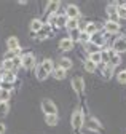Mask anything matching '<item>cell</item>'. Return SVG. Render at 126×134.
<instances>
[{
  "label": "cell",
  "instance_id": "1",
  "mask_svg": "<svg viewBox=\"0 0 126 134\" xmlns=\"http://www.w3.org/2000/svg\"><path fill=\"white\" fill-rule=\"evenodd\" d=\"M83 123H85V116H83L82 110H75L72 113V128L75 131H80L82 126H83Z\"/></svg>",
  "mask_w": 126,
  "mask_h": 134
},
{
  "label": "cell",
  "instance_id": "2",
  "mask_svg": "<svg viewBox=\"0 0 126 134\" xmlns=\"http://www.w3.org/2000/svg\"><path fill=\"white\" fill-rule=\"evenodd\" d=\"M42 110L45 112V115H56L58 113L56 104L53 102L51 99H43L42 100Z\"/></svg>",
  "mask_w": 126,
  "mask_h": 134
},
{
  "label": "cell",
  "instance_id": "3",
  "mask_svg": "<svg viewBox=\"0 0 126 134\" xmlns=\"http://www.w3.org/2000/svg\"><path fill=\"white\" fill-rule=\"evenodd\" d=\"M72 86H73V90L77 91V93H83L85 91V81H83V78L80 77V75H75L73 77V80H72Z\"/></svg>",
  "mask_w": 126,
  "mask_h": 134
},
{
  "label": "cell",
  "instance_id": "4",
  "mask_svg": "<svg viewBox=\"0 0 126 134\" xmlns=\"http://www.w3.org/2000/svg\"><path fill=\"white\" fill-rule=\"evenodd\" d=\"M51 35V26L50 24H43L42 29L37 32V38L38 40H45L46 37H50Z\"/></svg>",
  "mask_w": 126,
  "mask_h": 134
},
{
  "label": "cell",
  "instance_id": "5",
  "mask_svg": "<svg viewBox=\"0 0 126 134\" xmlns=\"http://www.w3.org/2000/svg\"><path fill=\"white\" fill-rule=\"evenodd\" d=\"M66 14L69 19H78V16H80V10H78L77 5H69L66 8Z\"/></svg>",
  "mask_w": 126,
  "mask_h": 134
},
{
  "label": "cell",
  "instance_id": "6",
  "mask_svg": "<svg viewBox=\"0 0 126 134\" xmlns=\"http://www.w3.org/2000/svg\"><path fill=\"white\" fill-rule=\"evenodd\" d=\"M86 126L89 128V129H93V131H96V132H99V131H102V125L94 118V116H89V118L86 120Z\"/></svg>",
  "mask_w": 126,
  "mask_h": 134
},
{
  "label": "cell",
  "instance_id": "7",
  "mask_svg": "<svg viewBox=\"0 0 126 134\" xmlns=\"http://www.w3.org/2000/svg\"><path fill=\"white\" fill-rule=\"evenodd\" d=\"M21 64L26 67V69H32L34 64H35V58H34L32 54H24V56L21 58Z\"/></svg>",
  "mask_w": 126,
  "mask_h": 134
},
{
  "label": "cell",
  "instance_id": "8",
  "mask_svg": "<svg viewBox=\"0 0 126 134\" xmlns=\"http://www.w3.org/2000/svg\"><path fill=\"white\" fill-rule=\"evenodd\" d=\"M105 11H107V14H108V18H110L108 21H113V23H117V19H118V14H117V5H113V3L107 5Z\"/></svg>",
  "mask_w": 126,
  "mask_h": 134
},
{
  "label": "cell",
  "instance_id": "9",
  "mask_svg": "<svg viewBox=\"0 0 126 134\" xmlns=\"http://www.w3.org/2000/svg\"><path fill=\"white\" fill-rule=\"evenodd\" d=\"M59 48L62 49V51H70V49L73 48V42L67 37V38H61L59 40Z\"/></svg>",
  "mask_w": 126,
  "mask_h": 134
},
{
  "label": "cell",
  "instance_id": "10",
  "mask_svg": "<svg viewBox=\"0 0 126 134\" xmlns=\"http://www.w3.org/2000/svg\"><path fill=\"white\" fill-rule=\"evenodd\" d=\"M93 45H96V46H104L105 45V40H104V35H101L99 32H96V34H93L91 35V40H89Z\"/></svg>",
  "mask_w": 126,
  "mask_h": 134
},
{
  "label": "cell",
  "instance_id": "11",
  "mask_svg": "<svg viewBox=\"0 0 126 134\" xmlns=\"http://www.w3.org/2000/svg\"><path fill=\"white\" fill-rule=\"evenodd\" d=\"M108 56H110V65H112V67H117L118 64H120V54L117 53V51H113V49H108Z\"/></svg>",
  "mask_w": 126,
  "mask_h": 134
},
{
  "label": "cell",
  "instance_id": "12",
  "mask_svg": "<svg viewBox=\"0 0 126 134\" xmlns=\"http://www.w3.org/2000/svg\"><path fill=\"white\" fill-rule=\"evenodd\" d=\"M7 45H8V49H10V51H18V49H19V42H18L16 37H10V38L7 40Z\"/></svg>",
  "mask_w": 126,
  "mask_h": 134
},
{
  "label": "cell",
  "instance_id": "13",
  "mask_svg": "<svg viewBox=\"0 0 126 134\" xmlns=\"http://www.w3.org/2000/svg\"><path fill=\"white\" fill-rule=\"evenodd\" d=\"M105 30L110 32V34H115L120 30V24L118 23H113V21H107L105 23Z\"/></svg>",
  "mask_w": 126,
  "mask_h": 134
},
{
  "label": "cell",
  "instance_id": "14",
  "mask_svg": "<svg viewBox=\"0 0 126 134\" xmlns=\"http://www.w3.org/2000/svg\"><path fill=\"white\" fill-rule=\"evenodd\" d=\"M112 49H113V51H117V53H120V51H126V40H124V38H121V40L115 42Z\"/></svg>",
  "mask_w": 126,
  "mask_h": 134
},
{
  "label": "cell",
  "instance_id": "15",
  "mask_svg": "<svg viewBox=\"0 0 126 134\" xmlns=\"http://www.w3.org/2000/svg\"><path fill=\"white\" fill-rule=\"evenodd\" d=\"M66 74H67V70H64L62 67H54V70H53V75L56 80H64Z\"/></svg>",
  "mask_w": 126,
  "mask_h": 134
},
{
  "label": "cell",
  "instance_id": "16",
  "mask_svg": "<svg viewBox=\"0 0 126 134\" xmlns=\"http://www.w3.org/2000/svg\"><path fill=\"white\" fill-rule=\"evenodd\" d=\"M59 67H62L64 70H69L70 67H72V61L69 58H61L59 59Z\"/></svg>",
  "mask_w": 126,
  "mask_h": 134
},
{
  "label": "cell",
  "instance_id": "17",
  "mask_svg": "<svg viewBox=\"0 0 126 134\" xmlns=\"http://www.w3.org/2000/svg\"><path fill=\"white\" fill-rule=\"evenodd\" d=\"M66 29H67L69 32H70V30H75V29H78V19H69V18H67Z\"/></svg>",
  "mask_w": 126,
  "mask_h": 134
},
{
  "label": "cell",
  "instance_id": "18",
  "mask_svg": "<svg viewBox=\"0 0 126 134\" xmlns=\"http://www.w3.org/2000/svg\"><path fill=\"white\" fill-rule=\"evenodd\" d=\"M42 67H43V69L48 72V74H51V72L54 70V67H53V61H51V59H45V61L42 62Z\"/></svg>",
  "mask_w": 126,
  "mask_h": 134
},
{
  "label": "cell",
  "instance_id": "19",
  "mask_svg": "<svg viewBox=\"0 0 126 134\" xmlns=\"http://www.w3.org/2000/svg\"><path fill=\"white\" fill-rule=\"evenodd\" d=\"M42 26H43V24H42V21H40V19H34L32 23H30V30H32L34 34H37V32L42 29Z\"/></svg>",
  "mask_w": 126,
  "mask_h": 134
},
{
  "label": "cell",
  "instance_id": "20",
  "mask_svg": "<svg viewBox=\"0 0 126 134\" xmlns=\"http://www.w3.org/2000/svg\"><path fill=\"white\" fill-rule=\"evenodd\" d=\"M59 8V2H50L48 3V8H46V13L48 14H54Z\"/></svg>",
  "mask_w": 126,
  "mask_h": 134
},
{
  "label": "cell",
  "instance_id": "21",
  "mask_svg": "<svg viewBox=\"0 0 126 134\" xmlns=\"http://www.w3.org/2000/svg\"><path fill=\"white\" fill-rule=\"evenodd\" d=\"M66 23H67V16H62V14L56 16V27H66Z\"/></svg>",
  "mask_w": 126,
  "mask_h": 134
},
{
  "label": "cell",
  "instance_id": "22",
  "mask_svg": "<svg viewBox=\"0 0 126 134\" xmlns=\"http://www.w3.org/2000/svg\"><path fill=\"white\" fill-rule=\"evenodd\" d=\"M88 59H89L91 62H94V64H101V62H102V59H101V53H99V51H94V53H91Z\"/></svg>",
  "mask_w": 126,
  "mask_h": 134
},
{
  "label": "cell",
  "instance_id": "23",
  "mask_svg": "<svg viewBox=\"0 0 126 134\" xmlns=\"http://www.w3.org/2000/svg\"><path fill=\"white\" fill-rule=\"evenodd\" d=\"M2 80H3V81H8V83H13L14 80H16V75H14L13 70H8V72H5V75H3Z\"/></svg>",
  "mask_w": 126,
  "mask_h": 134
},
{
  "label": "cell",
  "instance_id": "24",
  "mask_svg": "<svg viewBox=\"0 0 126 134\" xmlns=\"http://www.w3.org/2000/svg\"><path fill=\"white\" fill-rule=\"evenodd\" d=\"M8 99H10V91L0 88V102H8Z\"/></svg>",
  "mask_w": 126,
  "mask_h": 134
},
{
  "label": "cell",
  "instance_id": "25",
  "mask_svg": "<svg viewBox=\"0 0 126 134\" xmlns=\"http://www.w3.org/2000/svg\"><path fill=\"white\" fill-rule=\"evenodd\" d=\"M45 121H46V125H50V126H56L58 125V116L56 115H46Z\"/></svg>",
  "mask_w": 126,
  "mask_h": 134
},
{
  "label": "cell",
  "instance_id": "26",
  "mask_svg": "<svg viewBox=\"0 0 126 134\" xmlns=\"http://www.w3.org/2000/svg\"><path fill=\"white\" fill-rule=\"evenodd\" d=\"M85 70H88V72H96V64H94V62H91L89 59H86L85 61Z\"/></svg>",
  "mask_w": 126,
  "mask_h": 134
},
{
  "label": "cell",
  "instance_id": "27",
  "mask_svg": "<svg viewBox=\"0 0 126 134\" xmlns=\"http://www.w3.org/2000/svg\"><path fill=\"white\" fill-rule=\"evenodd\" d=\"M46 77H48V72H46L42 65H38V69H37V78L38 80H45Z\"/></svg>",
  "mask_w": 126,
  "mask_h": 134
},
{
  "label": "cell",
  "instance_id": "28",
  "mask_svg": "<svg viewBox=\"0 0 126 134\" xmlns=\"http://www.w3.org/2000/svg\"><path fill=\"white\" fill-rule=\"evenodd\" d=\"M117 14H118V18H126V5H118Z\"/></svg>",
  "mask_w": 126,
  "mask_h": 134
},
{
  "label": "cell",
  "instance_id": "29",
  "mask_svg": "<svg viewBox=\"0 0 126 134\" xmlns=\"http://www.w3.org/2000/svg\"><path fill=\"white\" fill-rule=\"evenodd\" d=\"M10 107H8V102H0V116H5L8 113Z\"/></svg>",
  "mask_w": 126,
  "mask_h": 134
},
{
  "label": "cell",
  "instance_id": "30",
  "mask_svg": "<svg viewBox=\"0 0 126 134\" xmlns=\"http://www.w3.org/2000/svg\"><path fill=\"white\" fill-rule=\"evenodd\" d=\"M80 34H82V30L80 29H75V30H70V40L73 42V40H80Z\"/></svg>",
  "mask_w": 126,
  "mask_h": 134
},
{
  "label": "cell",
  "instance_id": "31",
  "mask_svg": "<svg viewBox=\"0 0 126 134\" xmlns=\"http://www.w3.org/2000/svg\"><path fill=\"white\" fill-rule=\"evenodd\" d=\"M91 40V35H89V34H86L85 30H82V34H80V42L82 43H88Z\"/></svg>",
  "mask_w": 126,
  "mask_h": 134
},
{
  "label": "cell",
  "instance_id": "32",
  "mask_svg": "<svg viewBox=\"0 0 126 134\" xmlns=\"http://www.w3.org/2000/svg\"><path fill=\"white\" fill-rule=\"evenodd\" d=\"M85 32H86V34H89V35H93V34H96V32H98V29H96V24H88V26H86V29H85Z\"/></svg>",
  "mask_w": 126,
  "mask_h": 134
},
{
  "label": "cell",
  "instance_id": "33",
  "mask_svg": "<svg viewBox=\"0 0 126 134\" xmlns=\"http://www.w3.org/2000/svg\"><path fill=\"white\" fill-rule=\"evenodd\" d=\"M101 53V59L104 61V64H108L110 62V56H108V51H99Z\"/></svg>",
  "mask_w": 126,
  "mask_h": 134
},
{
  "label": "cell",
  "instance_id": "34",
  "mask_svg": "<svg viewBox=\"0 0 126 134\" xmlns=\"http://www.w3.org/2000/svg\"><path fill=\"white\" fill-rule=\"evenodd\" d=\"M13 65H14V64H13L11 59H5V61H3V67L7 69V72H8V70H13Z\"/></svg>",
  "mask_w": 126,
  "mask_h": 134
},
{
  "label": "cell",
  "instance_id": "35",
  "mask_svg": "<svg viewBox=\"0 0 126 134\" xmlns=\"http://www.w3.org/2000/svg\"><path fill=\"white\" fill-rule=\"evenodd\" d=\"M117 78H118V81H120V83H126V72H124V70H123V72H120Z\"/></svg>",
  "mask_w": 126,
  "mask_h": 134
},
{
  "label": "cell",
  "instance_id": "36",
  "mask_svg": "<svg viewBox=\"0 0 126 134\" xmlns=\"http://www.w3.org/2000/svg\"><path fill=\"white\" fill-rule=\"evenodd\" d=\"M3 132H5V125L0 123V134H3Z\"/></svg>",
  "mask_w": 126,
  "mask_h": 134
},
{
  "label": "cell",
  "instance_id": "37",
  "mask_svg": "<svg viewBox=\"0 0 126 134\" xmlns=\"http://www.w3.org/2000/svg\"><path fill=\"white\" fill-rule=\"evenodd\" d=\"M124 72H126V70H124Z\"/></svg>",
  "mask_w": 126,
  "mask_h": 134
}]
</instances>
